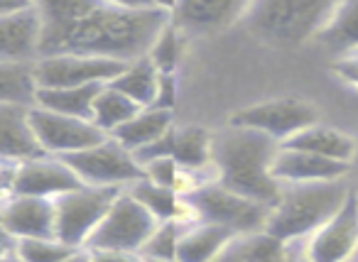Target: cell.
Masks as SVG:
<instances>
[{
	"label": "cell",
	"instance_id": "obj_24",
	"mask_svg": "<svg viewBox=\"0 0 358 262\" xmlns=\"http://www.w3.org/2000/svg\"><path fill=\"white\" fill-rule=\"evenodd\" d=\"M103 86H81V89H37L35 105L69 118L91 120V108Z\"/></svg>",
	"mask_w": 358,
	"mask_h": 262
},
{
	"label": "cell",
	"instance_id": "obj_38",
	"mask_svg": "<svg viewBox=\"0 0 358 262\" xmlns=\"http://www.w3.org/2000/svg\"><path fill=\"white\" fill-rule=\"evenodd\" d=\"M8 250V247H3V245H0V255H3V252H6Z\"/></svg>",
	"mask_w": 358,
	"mask_h": 262
},
{
	"label": "cell",
	"instance_id": "obj_33",
	"mask_svg": "<svg viewBox=\"0 0 358 262\" xmlns=\"http://www.w3.org/2000/svg\"><path fill=\"white\" fill-rule=\"evenodd\" d=\"M172 103H174V74H162V84H159V94H157L155 108L172 110Z\"/></svg>",
	"mask_w": 358,
	"mask_h": 262
},
{
	"label": "cell",
	"instance_id": "obj_23",
	"mask_svg": "<svg viewBox=\"0 0 358 262\" xmlns=\"http://www.w3.org/2000/svg\"><path fill=\"white\" fill-rule=\"evenodd\" d=\"M214 157V138L199 125H185L172 130V159L187 172H206Z\"/></svg>",
	"mask_w": 358,
	"mask_h": 262
},
{
	"label": "cell",
	"instance_id": "obj_18",
	"mask_svg": "<svg viewBox=\"0 0 358 262\" xmlns=\"http://www.w3.org/2000/svg\"><path fill=\"white\" fill-rule=\"evenodd\" d=\"M42 157L27 105L0 103V164L17 167L27 159Z\"/></svg>",
	"mask_w": 358,
	"mask_h": 262
},
{
	"label": "cell",
	"instance_id": "obj_2",
	"mask_svg": "<svg viewBox=\"0 0 358 262\" xmlns=\"http://www.w3.org/2000/svg\"><path fill=\"white\" fill-rule=\"evenodd\" d=\"M280 147L282 145L268 135L231 125L214 138L211 167L216 182L238 196L273 208L282 196V184L273 177V162Z\"/></svg>",
	"mask_w": 358,
	"mask_h": 262
},
{
	"label": "cell",
	"instance_id": "obj_30",
	"mask_svg": "<svg viewBox=\"0 0 358 262\" xmlns=\"http://www.w3.org/2000/svg\"><path fill=\"white\" fill-rule=\"evenodd\" d=\"M148 59L157 66L159 74H174L177 69V61H179V35H177V27L169 25L167 30L159 35V40L152 45L150 50Z\"/></svg>",
	"mask_w": 358,
	"mask_h": 262
},
{
	"label": "cell",
	"instance_id": "obj_14",
	"mask_svg": "<svg viewBox=\"0 0 358 262\" xmlns=\"http://www.w3.org/2000/svg\"><path fill=\"white\" fill-rule=\"evenodd\" d=\"M0 228L10 242L25 238H57L55 201L8 194V198L0 201Z\"/></svg>",
	"mask_w": 358,
	"mask_h": 262
},
{
	"label": "cell",
	"instance_id": "obj_8",
	"mask_svg": "<svg viewBox=\"0 0 358 262\" xmlns=\"http://www.w3.org/2000/svg\"><path fill=\"white\" fill-rule=\"evenodd\" d=\"M118 194L120 189L81 187L76 191H69L57 198V240L74 247V250L86 247L89 238L101 226V221L108 213V208L113 206Z\"/></svg>",
	"mask_w": 358,
	"mask_h": 262
},
{
	"label": "cell",
	"instance_id": "obj_31",
	"mask_svg": "<svg viewBox=\"0 0 358 262\" xmlns=\"http://www.w3.org/2000/svg\"><path fill=\"white\" fill-rule=\"evenodd\" d=\"M334 71L346 81L351 89L358 91V52L356 54H346L334 64Z\"/></svg>",
	"mask_w": 358,
	"mask_h": 262
},
{
	"label": "cell",
	"instance_id": "obj_12",
	"mask_svg": "<svg viewBox=\"0 0 358 262\" xmlns=\"http://www.w3.org/2000/svg\"><path fill=\"white\" fill-rule=\"evenodd\" d=\"M81 187L84 184L76 177L74 169L64 159L50 157V154L20 162L17 167H13L10 177V194H15V196L50 198V201H57L59 196L76 191Z\"/></svg>",
	"mask_w": 358,
	"mask_h": 262
},
{
	"label": "cell",
	"instance_id": "obj_11",
	"mask_svg": "<svg viewBox=\"0 0 358 262\" xmlns=\"http://www.w3.org/2000/svg\"><path fill=\"white\" fill-rule=\"evenodd\" d=\"M30 123L35 130V138L42 147V154L50 157H69V154L84 152L94 145L103 143L108 135H103L91 120L69 118V115L52 113V110L30 108Z\"/></svg>",
	"mask_w": 358,
	"mask_h": 262
},
{
	"label": "cell",
	"instance_id": "obj_21",
	"mask_svg": "<svg viewBox=\"0 0 358 262\" xmlns=\"http://www.w3.org/2000/svg\"><path fill=\"white\" fill-rule=\"evenodd\" d=\"M172 110L162 108H143L135 118H130L125 125H120L110 138L118 140L128 152H140L148 145L162 140L172 133Z\"/></svg>",
	"mask_w": 358,
	"mask_h": 262
},
{
	"label": "cell",
	"instance_id": "obj_28",
	"mask_svg": "<svg viewBox=\"0 0 358 262\" xmlns=\"http://www.w3.org/2000/svg\"><path fill=\"white\" fill-rule=\"evenodd\" d=\"M13 252L22 262H62L74 252V247L64 245L57 238H25L13 242Z\"/></svg>",
	"mask_w": 358,
	"mask_h": 262
},
{
	"label": "cell",
	"instance_id": "obj_26",
	"mask_svg": "<svg viewBox=\"0 0 358 262\" xmlns=\"http://www.w3.org/2000/svg\"><path fill=\"white\" fill-rule=\"evenodd\" d=\"M140 105H135L130 99H125L120 91H115L110 84H106L99 91L94 101V108H91V123L101 130L103 135H113L120 125H125L130 118L140 113Z\"/></svg>",
	"mask_w": 358,
	"mask_h": 262
},
{
	"label": "cell",
	"instance_id": "obj_15",
	"mask_svg": "<svg viewBox=\"0 0 358 262\" xmlns=\"http://www.w3.org/2000/svg\"><path fill=\"white\" fill-rule=\"evenodd\" d=\"M42 40V15L37 3L0 15V61H37Z\"/></svg>",
	"mask_w": 358,
	"mask_h": 262
},
{
	"label": "cell",
	"instance_id": "obj_29",
	"mask_svg": "<svg viewBox=\"0 0 358 262\" xmlns=\"http://www.w3.org/2000/svg\"><path fill=\"white\" fill-rule=\"evenodd\" d=\"M185 226H179L177 221H162L155 233L150 235V240L145 242L140 255L145 260H157V262H177V247L179 238H182Z\"/></svg>",
	"mask_w": 358,
	"mask_h": 262
},
{
	"label": "cell",
	"instance_id": "obj_16",
	"mask_svg": "<svg viewBox=\"0 0 358 262\" xmlns=\"http://www.w3.org/2000/svg\"><path fill=\"white\" fill-rule=\"evenodd\" d=\"M348 174V164L331 162L319 154L302 152V150L280 147L273 162V177L282 187H302V184L338 182Z\"/></svg>",
	"mask_w": 358,
	"mask_h": 262
},
{
	"label": "cell",
	"instance_id": "obj_39",
	"mask_svg": "<svg viewBox=\"0 0 358 262\" xmlns=\"http://www.w3.org/2000/svg\"><path fill=\"white\" fill-rule=\"evenodd\" d=\"M143 262H157V260H145V257H143Z\"/></svg>",
	"mask_w": 358,
	"mask_h": 262
},
{
	"label": "cell",
	"instance_id": "obj_4",
	"mask_svg": "<svg viewBox=\"0 0 358 262\" xmlns=\"http://www.w3.org/2000/svg\"><path fill=\"white\" fill-rule=\"evenodd\" d=\"M336 3L327 0H263L250 3L243 20L263 40L282 47L304 45L327 27Z\"/></svg>",
	"mask_w": 358,
	"mask_h": 262
},
{
	"label": "cell",
	"instance_id": "obj_10",
	"mask_svg": "<svg viewBox=\"0 0 358 262\" xmlns=\"http://www.w3.org/2000/svg\"><path fill=\"white\" fill-rule=\"evenodd\" d=\"M125 69L123 61L103 57L55 54L35 61L37 89H81V86H106Z\"/></svg>",
	"mask_w": 358,
	"mask_h": 262
},
{
	"label": "cell",
	"instance_id": "obj_3",
	"mask_svg": "<svg viewBox=\"0 0 358 262\" xmlns=\"http://www.w3.org/2000/svg\"><path fill=\"white\" fill-rule=\"evenodd\" d=\"M343 179L302 187H282V196L270 208L265 233L275 240H299L309 238L343 206L348 196Z\"/></svg>",
	"mask_w": 358,
	"mask_h": 262
},
{
	"label": "cell",
	"instance_id": "obj_7",
	"mask_svg": "<svg viewBox=\"0 0 358 262\" xmlns=\"http://www.w3.org/2000/svg\"><path fill=\"white\" fill-rule=\"evenodd\" d=\"M189 198L194 206L196 218L206 223H216V226L229 228L234 235H245V233H265L268 226L270 208L263 203H255L245 196L224 189L219 182H211L206 187L196 189Z\"/></svg>",
	"mask_w": 358,
	"mask_h": 262
},
{
	"label": "cell",
	"instance_id": "obj_17",
	"mask_svg": "<svg viewBox=\"0 0 358 262\" xmlns=\"http://www.w3.org/2000/svg\"><path fill=\"white\" fill-rule=\"evenodd\" d=\"M250 3L241 0H185L172 3V25L189 32H214L245 17Z\"/></svg>",
	"mask_w": 358,
	"mask_h": 262
},
{
	"label": "cell",
	"instance_id": "obj_6",
	"mask_svg": "<svg viewBox=\"0 0 358 262\" xmlns=\"http://www.w3.org/2000/svg\"><path fill=\"white\" fill-rule=\"evenodd\" d=\"M62 159L74 169L84 187L120 189L123 191V189L133 187L135 182L145 179V169L138 164L133 152H128L113 138H106L103 143L94 145L84 152L69 154Z\"/></svg>",
	"mask_w": 358,
	"mask_h": 262
},
{
	"label": "cell",
	"instance_id": "obj_32",
	"mask_svg": "<svg viewBox=\"0 0 358 262\" xmlns=\"http://www.w3.org/2000/svg\"><path fill=\"white\" fill-rule=\"evenodd\" d=\"M91 262H143L140 252H120V250H89Z\"/></svg>",
	"mask_w": 358,
	"mask_h": 262
},
{
	"label": "cell",
	"instance_id": "obj_20",
	"mask_svg": "<svg viewBox=\"0 0 358 262\" xmlns=\"http://www.w3.org/2000/svg\"><path fill=\"white\" fill-rule=\"evenodd\" d=\"M234 238L236 235L229 228L216 226V223H192L182 231V238H179L177 262H214Z\"/></svg>",
	"mask_w": 358,
	"mask_h": 262
},
{
	"label": "cell",
	"instance_id": "obj_35",
	"mask_svg": "<svg viewBox=\"0 0 358 262\" xmlns=\"http://www.w3.org/2000/svg\"><path fill=\"white\" fill-rule=\"evenodd\" d=\"M62 262H91V255L86 247H81V250H74L66 260H62Z\"/></svg>",
	"mask_w": 358,
	"mask_h": 262
},
{
	"label": "cell",
	"instance_id": "obj_13",
	"mask_svg": "<svg viewBox=\"0 0 358 262\" xmlns=\"http://www.w3.org/2000/svg\"><path fill=\"white\" fill-rule=\"evenodd\" d=\"M358 252V198L348 194L343 206L307 238L309 262H353Z\"/></svg>",
	"mask_w": 358,
	"mask_h": 262
},
{
	"label": "cell",
	"instance_id": "obj_37",
	"mask_svg": "<svg viewBox=\"0 0 358 262\" xmlns=\"http://www.w3.org/2000/svg\"><path fill=\"white\" fill-rule=\"evenodd\" d=\"M0 245H3V247H13L10 238H8L6 233H3V228H0Z\"/></svg>",
	"mask_w": 358,
	"mask_h": 262
},
{
	"label": "cell",
	"instance_id": "obj_25",
	"mask_svg": "<svg viewBox=\"0 0 358 262\" xmlns=\"http://www.w3.org/2000/svg\"><path fill=\"white\" fill-rule=\"evenodd\" d=\"M319 40L334 52L356 54L358 52V0L351 3H336L327 27L322 30Z\"/></svg>",
	"mask_w": 358,
	"mask_h": 262
},
{
	"label": "cell",
	"instance_id": "obj_40",
	"mask_svg": "<svg viewBox=\"0 0 358 262\" xmlns=\"http://www.w3.org/2000/svg\"><path fill=\"white\" fill-rule=\"evenodd\" d=\"M353 262H356V260H353Z\"/></svg>",
	"mask_w": 358,
	"mask_h": 262
},
{
	"label": "cell",
	"instance_id": "obj_1",
	"mask_svg": "<svg viewBox=\"0 0 358 262\" xmlns=\"http://www.w3.org/2000/svg\"><path fill=\"white\" fill-rule=\"evenodd\" d=\"M37 8L42 15L40 57L79 54L133 64L145 59L172 25V6L159 3L42 0Z\"/></svg>",
	"mask_w": 358,
	"mask_h": 262
},
{
	"label": "cell",
	"instance_id": "obj_9",
	"mask_svg": "<svg viewBox=\"0 0 358 262\" xmlns=\"http://www.w3.org/2000/svg\"><path fill=\"white\" fill-rule=\"evenodd\" d=\"M317 108L304 99H275L234 113L231 125L268 135L278 145H285L289 138L317 123Z\"/></svg>",
	"mask_w": 358,
	"mask_h": 262
},
{
	"label": "cell",
	"instance_id": "obj_34",
	"mask_svg": "<svg viewBox=\"0 0 358 262\" xmlns=\"http://www.w3.org/2000/svg\"><path fill=\"white\" fill-rule=\"evenodd\" d=\"M30 3H20V0H0V15H8V13H17L22 10Z\"/></svg>",
	"mask_w": 358,
	"mask_h": 262
},
{
	"label": "cell",
	"instance_id": "obj_36",
	"mask_svg": "<svg viewBox=\"0 0 358 262\" xmlns=\"http://www.w3.org/2000/svg\"><path fill=\"white\" fill-rule=\"evenodd\" d=\"M0 262H22V260L15 255V252H13V247H8V250L0 255Z\"/></svg>",
	"mask_w": 358,
	"mask_h": 262
},
{
	"label": "cell",
	"instance_id": "obj_27",
	"mask_svg": "<svg viewBox=\"0 0 358 262\" xmlns=\"http://www.w3.org/2000/svg\"><path fill=\"white\" fill-rule=\"evenodd\" d=\"M35 61H0V103L35 105Z\"/></svg>",
	"mask_w": 358,
	"mask_h": 262
},
{
	"label": "cell",
	"instance_id": "obj_5",
	"mask_svg": "<svg viewBox=\"0 0 358 262\" xmlns=\"http://www.w3.org/2000/svg\"><path fill=\"white\" fill-rule=\"evenodd\" d=\"M159 221L128 191L115 196L113 206L103 216L101 226L86 242V250H120V252H143L145 242L155 233Z\"/></svg>",
	"mask_w": 358,
	"mask_h": 262
},
{
	"label": "cell",
	"instance_id": "obj_22",
	"mask_svg": "<svg viewBox=\"0 0 358 262\" xmlns=\"http://www.w3.org/2000/svg\"><path fill=\"white\" fill-rule=\"evenodd\" d=\"M159 84H162V74L148 57L133 61V64H125V69L110 81L115 91H120L125 99H130L140 108H155Z\"/></svg>",
	"mask_w": 358,
	"mask_h": 262
},
{
	"label": "cell",
	"instance_id": "obj_19",
	"mask_svg": "<svg viewBox=\"0 0 358 262\" xmlns=\"http://www.w3.org/2000/svg\"><path fill=\"white\" fill-rule=\"evenodd\" d=\"M282 147L302 150V152L319 154L324 159H331V162H341L351 167L353 157H356V140L348 133L336 128H329V125H309L302 133H297L294 138H289Z\"/></svg>",
	"mask_w": 358,
	"mask_h": 262
}]
</instances>
